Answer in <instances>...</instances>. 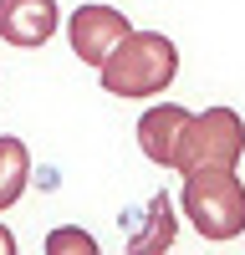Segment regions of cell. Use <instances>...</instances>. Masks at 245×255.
<instances>
[{
	"label": "cell",
	"instance_id": "cell-7",
	"mask_svg": "<svg viewBox=\"0 0 245 255\" xmlns=\"http://www.w3.org/2000/svg\"><path fill=\"white\" fill-rule=\"evenodd\" d=\"M174 235H179V215H174V199L158 194L148 199V209H143V230H133L128 235V255H163L174 245Z\"/></svg>",
	"mask_w": 245,
	"mask_h": 255
},
{
	"label": "cell",
	"instance_id": "cell-6",
	"mask_svg": "<svg viewBox=\"0 0 245 255\" xmlns=\"http://www.w3.org/2000/svg\"><path fill=\"white\" fill-rule=\"evenodd\" d=\"M184 123H189V108H179V102L148 108L138 118V148H143V158L158 163V168H174V148H179Z\"/></svg>",
	"mask_w": 245,
	"mask_h": 255
},
{
	"label": "cell",
	"instance_id": "cell-8",
	"mask_svg": "<svg viewBox=\"0 0 245 255\" xmlns=\"http://www.w3.org/2000/svg\"><path fill=\"white\" fill-rule=\"evenodd\" d=\"M26 184H31V148L10 133H0V215L26 194Z\"/></svg>",
	"mask_w": 245,
	"mask_h": 255
},
{
	"label": "cell",
	"instance_id": "cell-2",
	"mask_svg": "<svg viewBox=\"0 0 245 255\" xmlns=\"http://www.w3.org/2000/svg\"><path fill=\"white\" fill-rule=\"evenodd\" d=\"M184 215L215 245L245 235V179L235 168H194V174H184Z\"/></svg>",
	"mask_w": 245,
	"mask_h": 255
},
{
	"label": "cell",
	"instance_id": "cell-10",
	"mask_svg": "<svg viewBox=\"0 0 245 255\" xmlns=\"http://www.w3.org/2000/svg\"><path fill=\"white\" fill-rule=\"evenodd\" d=\"M0 255H15V235H10L5 225H0Z\"/></svg>",
	"mask_w": 245,
	"mask_h": 255
},
{
	"label": "cell",
	"instance_id": "cell-1",
	"mask_svg": "<svg viewBox=\"0 0 245 255\" xmlns=\"http://www.w3.org/2000/svg\"><path fill=\"white\" fill-rule=\"evenodd\" d=\"M97 77H102V92L113 97H158L179 77V46L163 31H128L102 56Z\"/></svg>",
	"mask_w": 245,
	"mask_h": 255
},
{
	"label": "cell",
	"instance_id": "cell-4",
	"mask_svg": "<svg viewBox=\"0 0 245 255\" xmlns=\"http://www.w3.org/2000/svg\"><path fill=\"white\" fill-rule=\"evenodd\" d=\"M128 31H133V20L122 10H113V5H102V0L77 5L72 20H67V41H72V51H77L82 67H102V56H108Z\"/></svg>",
	"mask_w": 245,
	"mask_h": 255
},
{
	"label": "cell",
	"instance_id": "cell-3",
	"mask_svg": "<svg viewBox=\"0 0 245 255\" xmlns=\"http://www.w3.org/2000/svg\"><path fill=\"white\" fill-rule=\"evenodd\" d=\"M245 158V123L235 108H204L189 113L174 148V168L194 174V168H240Z\"/></svg>",
	"mask_w": 245,
	"mask_h": 255
},
{
	"label": "cell",
	"instance_id": "cell-9",
	"mask_svg": "<svg viewBox=\"0 0 245 255\" xmlns=\"http://www.w3.org/2000/svg\"><path fill=\"white\" fill-rule=\"evenodd\" d=\"M46 255H97V240L77 225H56L46 235Z\"/></svg>",
	"mask_w": 245,
	"mask_h": 255
},
{
	"label": "cell",
	"instance_id": "cell-5",
	"mask_svg": "<svg viewBox=\"0 0 245 255\" xmlns=\"http://www.w3.org/2000/svg\"><path fill=\"white\" fill-rule=\"evenodd\" d=\"M61 26L56 0H0V41L15 51H41Z\"/></svg>",
	"mask_w": 245,
	"mask_h": 255
}]
</instances>
